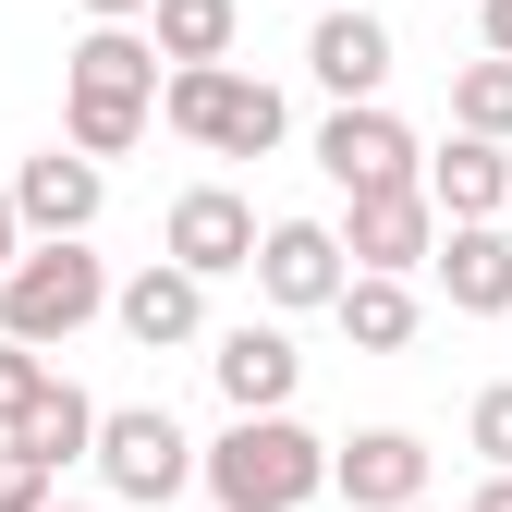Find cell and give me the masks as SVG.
Listing matches in <instances>:
<instances>
[{
    "instance_id": "7a4b0ae2",
    "label": "cell",
    "mask_w": 512,
    "mask_h": 512,
    "mask_svg": "<svg viewBox=\"0 0 512 512\" xmlns=\"http://www.w3.org/2000/svg\"><path fill=\"white\" fill-rule=\"evenodd\" d=\"M220 488V512H305L330 488V439H305L293 415H232V439L196 464Z\"/></svg>"
},
{
    "instance_id": "277c9868",
    "label": "cell",
    "mask_w": 512,
    "mask_h": 512,
    "mask_svg": "<svg viewBox=\"0 0 512 512\" xmlns=\"http://www.w3.org/2000/svg\"><path fill=\"white\" fill-rule=\"evenodd\" d=\"M159 110H171V135L183 147H208V159H269L281 147V86L269 74H232V61H208V74H171L159 86Z\"/></svg>"
},
{
    "instance_id": "f546056e",
    "label": "cell",
    "mask_w": 512,
    "mask_h": 512,
    "mask_svg": "<svg viewBox=\"0 0 512 512\" xmlns=\"http://www.w3.org/2000/svg\"><path fill=\"white\" fill-rule=\"evenodd\" d=\"M415 512H439V500H415Z\"/></svg>"
},
{
    "instance_id": "30bf717a",
    "label": "cell",
    "mask_w": 512,
    "mask_h": 512,
    "mask_svg": "<svg viewBox=\"0 0 512 512\" xmlns=\"http://www.w3.org/2000/svg\"><path fill=\"white\" fill-rule=\"evenodd\" d=\"M330 488H342L354 512H415V500H427V439H415V427L342 439V452H330Z\"/></svg>"
},
{
    "instance_id": "ba28073f",
    "label": "cell",
    "mask_w": 512,
    "mask_h": 512,
    "mask_svg": "<svg viewBox=\"0 0 512 512\" xmlns=\"http://www.w3.org/2000/svg\"><path fill=\"white\" fill-rule=\"evenodd\" d=\"M330 244H342V269H366V281H403V269H427L439 208L415 196V183H391V196H354V220H342Z\"/></svg>"
},
{
    "instance_id": "4316f807",
    "label": "cell",
    "mask_w": 512,
    "mask_h": 512,
    "mask_svg": "<svg viewBox=\"0 0 512 512\" xmlns=\"http://www.w3.org/2000/svg\"><path fill=\"white\" fill-rule=\"evenodd\" d=\"M13 256H25V232H13V196H0V269H13Z\"/></svg>"
},
{
    "instance_id": "4fadbf2b",
    "label": "cell",
    "mask_w": 512,
    "mask_h": 512,
    "mask_svg": "<svg viewBox=\"0 0 512 512\" xmlns=\"http://www.w3.org/2000/svg\"><path fill=\"white\" fill-rule=\"evenodd\" d=\"M110 317H122V342L171 354V342H196V330H208V281H183L171 256H147V269L122 281V293H110Z\"/></svg>"
},
{
    "instance_id": "ffe728a7",
    "label": "cell",
    "mask_w": 512,
    "mask_h": 512,
    "mask_svg": "<svg viewBox=\"0 0 512 512\" xmlns=\"http://www.w3.org/2000/svg\"><path fill=\"white\" fill-rule=\"evenodd\" d=\"M452 122L476 147H512V61H464L452 74Z\"/></svg>"
},
{
    "instance_id": "6da1fadb",
    "label": "cell",
    "mask_w": 512,
    "mask_h": 512,
    "mask_svg": "<svg viewBox=\"0 0 512 512\" xmlns=\"http://www.w3.org/2000/svg\"><path fill=\"white\" fill-rule=\"evenodd\" d=\"M61 98H74V159H122L147 135V110H159V49L135 25H98L74 37V61H61Z\"/></svg>"
},
{
    "instance_id": "cb8c5ba5",
    "label": "cell",
    "mask_w": 512,
    "mask_h": 512,
    "mask_svg": "<svg viewBox=\"0 0 512 512\" xmlns=\"http://www.w3.org/2000/svg\"><path fill=\"white\" fill-rule=\"evenodd\" d=\"M488 13V61H512V0H476Z\"/></svg>"
},
{
    "instance_id": "2e32d148",
    "label": "cell",
    "mask_w": 512,
    "mask_h": 512,
    "mask_svg": "<svg viewBox=\"0 0 512 512\" xmlns=\"http://www.w3.org/2000/svg\"><path fill=\"white\" fill-rule=\"evenodd\" d=\"M427 256H439V281H452L464 317H512V232H500V220H476V232H452V244H427Z\"/></svg>"
},
{
    "instance_id": "44dd1931",
    "label": "cell",
    "mask_w": 512,
    "mask_h": 512,
    "mask_svg": "<svg viewBox=\"0 0 512 512\" xmlns=\"http://www.w3.org/2000/svg\"><path fill=\"white\" fill-rule=\"evenodd\" d=\"M37 391H49V354H25V342H0V439H13V427L37 415Z\"/></svg>"
},
{
    "instance_id": "ac0fdd59",
    "label": "cell",
    "mask_w": 512,
    "mask_h": 512,
    "mask_svg": "<svg viewBox=\"0 0 512 512\" xmlns=\"http://www.w3.org/2000/svg\"><path fill=\"white\" fill-rule=\"evenodd\" d=\"M330 317H342L354 354H403V342H415V293H403V281H366V269L330 293Z\"/></svg>"
},
{
    "instance_id": "f1b7e54d",
    "label": "cell",
    "mask_w": 512,
    "mask_h": 512,
    "mask_svg": "<svg viewBox=\"0 0 512 512\" xmlns=\"http://www.w3.org/2000/svg\"><path fill=\"white\" fill-rule=\"evenodd\" d=\"M317 13H342V0H317Z\"/></svg>"
},
{
    "instance_id": "3957f363",
    "label": "cell",
    "mask_w": 512,
    "mask_h": 512,
    "mask_svg": "<svg viewBox=\"0 0 512 512\" xmlns=\"http://www.w3.org/2000/svg\"><path fill=\"white\" fill-rule=\"evenodd\" d=\"M98 305H110V269H98L86 244H25L13 269H0V342L49 354V342H74Z\"/></svg>"
},
{
    "instance_id": "e0dca14e",
    "label": "cell",
    "mask_w": 512,
    "mask_h": 512,
    "mask_svg": "<svg viewBox=\"0 0 512 512\" xmlns=\"http://www.w3.org/2000/svg\"><path fill=\"white\" fill-rule=\"evenodd\" d=\"M232 0H147V49L171 61V74H208V61H232Z\"/></svg>"
},
{
    "instance_id": "83f0119b",
    "label": "cell",
    "mask_w": 512,
    "mask_h": 512,
    "mask_svg": "<svg viewBox=\"0 0 512 512\" xmlns=\"http://www.w3.org/2000/svg\"><path fill=\"white\" fill-rule=\"evenodd\" d=\"M49 512H86V500H49Z\"/></svg>"
},
{
    "instance_id": "9a60e30c",
    "label": "cell",
    "mask_w": 512,
    "mask_h": 512,
    "mask_svg": "<svg viewBox=\"0 0 512 512\" xmlns=\"http://www.w3.org/2000/svg\"><path fill=\"white\" fill-rule=\"evenodd\" d=\"M208 366H220V403H232V415H281L293 378H305V354H293L281 330H256V317H244V330H220Z\"/></svg>"
},
{
    "instance_id": "603a6c76",
    "label": "cell",
    "mask_w": 512,
    "mask_h": 512,
    "mask_svg": "<svg viewBox=\"0 0 512 512\" xmlns=\"http://www.w3.org/2000/svg\"><path fill=\"white\" fill-rule=\"evenodd\" d=\"M49 488H61V476H49V464H25L13 439H0V512H49Z\"/></svg>"
},
{
    "instance_id": "d6986e66",
    "label": "cell",
    "mask_w": 512,
    "mask_h": 512,
    "mask_svg": "<svg viewBox=\"0 0 512 512\" xmlns=\"http://www.w3.org/2000/svg\"><path fill=\"white\" fill-rule=\"evenodd\" d=\"M86 439H98V403H86V391H74V378H49V391H37V415H25V427H13V452H25V464H49V476H61V464H74V452H86Z\"/></svg>"
},
{
    "instance_id": "8fae6325",
    "label": "cell",
    "mask_w": 512,
    "mask_h": 512,
    "mask_svg": "<svg viewBox=\"0 0 512 512\" xmlns=\"http://www.w3.org/2000/svg\"><path fill=\"white\" fill-rule=\"evenodd\" d=\"M305 74L330 86L342 110H366L378 86H391V25H378L366 0H342V13H317V37H305Z\"/></svg>"
},
{
    "instance_id": "8992f818",
    "label": "cell",
    "mask_w": 512,
    "mask_h": 512,
    "mask_svg": "<svg viewBox=\"0 0 512 512\" xmlns=\"http://www.w3.org/2000/svg\"><path fill=\"white\" fill-rule=\"evenodd\" d=\"M0 196H13V232H25V244H86V220H98V196H110V171L74 159V147H49V159H25L13 183H0Z\"/></svg>"
},
{
    "instance_id": "9c48e42d",
    "label": "cell",
    "mask_w": 512,
    "mask_h": 512,
    "mask_svg": "<svg viewBox=\"0 0 512 512\" xmlns=\"http://www.w3.org/2000/svg\"><path fill=\"white\" fill-rule=\"evenodd\" d=\"M317 171H330L342 196H391V183H415V135L378 98L366 110H330V122H317Z\"/></svg>"
},
{
    "instance_id": "52a82bcc",
    "label": "cell",
    "mask_w": 512,
    "mask_h": 512,
    "mask_svg": "<svg viewBox=\"0 0 512 512\" xmlns=\"http://www.w3.org/2000/svg\"><path fill=\"white\" fill-rule=\"evenodd\" d=\"M159 256L183 281H220V269H256V208L232 196V183H196V196H171V232Z\"/></svg>"
},
{
    "instance_id": "7402d4cb",
    "label": "cell",
    "mask_w": 512,
    "mask_h": 512,
    "mask_svg": "<svg viewBox=\"0 0 512 512\" xmlns=\"http://www.w3.org/2000/svg\"><path fill=\"white\" fill-rule=\"evenodd\" d=\"M464 439L488 452V476H512V378H500V391H476V415H464Z\"/></svg>"
},
{
    "instance_id": "d4e9b609",
    "label": "cell",
    "mask_w": 512,
    "mask_h": 512,
    "mask_svg": "<svg viewBox=\"0 0 512 512\" xmlns=\"http://www.w3.org/2000/svg\"><path fill=\"white\" fill-rule=\"evenodd\" d=\"M86 13H98V25H147V0H86Z\"/></svg>"
},
{
    "instance_id": "5b68a950",
    "label": "cell",
    "mask_w": 512,
    "mask_h": 512,
    "mask_svg": "<svg viewBox=\"0 0 512 512\" xmlns=\"http://www.w3.org/2000/svg\"><path fill=\"white\" fill-rule=\"evenodd\" d=\"M86 452H98V476L122 488V500H183V488H196V439H183L159 403H122V415H98V439H86Z\"/></svg>"
},
{
    "instance_id": "7c38bea8",
    "label": "cell",
    "mask_w": 512,
    "mask_h": 512,
    "mask_svg": "<svg viewBox=\"0 0 512 512\" xmlns=\"http://www.w3.org/2000/svg\"><path fill=\"white\" fill-rule=\"evenodd\" d=\"M354 269H342V244H330V220H269L256 232V293L269 305H330Z\"/></svg>"
},
{
    "instance_id": "484cf974",
    "label": "cell",
    "mask_w": 512,
    "mask_h": 512,
    "mask_svg": "<svg viewBox=\"0 0 512 512\" xmlns=\"http://www.w3.org/2000/svg\"><path fill=\"white\" fill-rule=\"evenodd\" d=\"M464 512H512V476H488V488H476V500H464Z\"/></svg>"
},
{
    "instance_id": "5bb4252c",
    "label": "cell",
    "mask_w": 512,
    "mask_h": 512,
    "mask_svg": "<svg viewBox=\"0 0 512 512\" xmlns=\"http://www.w3.org/2000/svg\"><path fill=\"white\" fill-rule=\"evenodd\" d=\"M415 196L452 220V232H476V220H500V208H512V159H500V147H476V135H452V147L415 171Z\"/></svg>"
}]
</instances>
